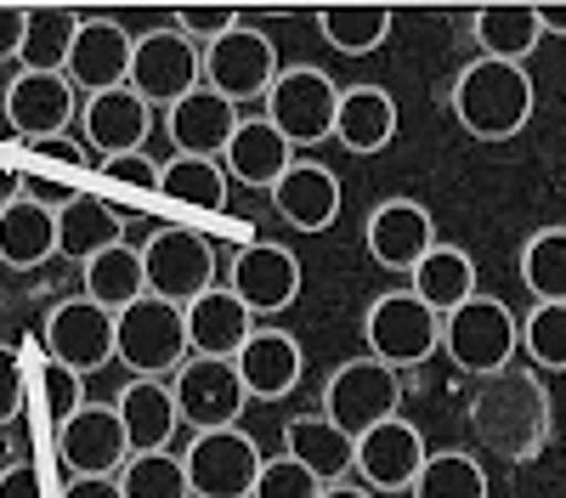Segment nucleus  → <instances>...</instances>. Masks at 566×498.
<instances>
[{
    "label": "nucleus",
    "instance_id": "nucleus-1",
    "mask_svg": "<svg viewBox=\"0 0 566 498\" xmlns=\"http://www.w3.org/2000/svg\"><path fill=\"white\" fill-rule=\"evenodd\" d=\"M470 431L488 453L510 465H527L544 453L549 442V396L527 369H499L476 380V396H470Z\"/></svg>",
    "mask_w": 566,
    "mask_h": 498
},
{
    "label": "nucleus",
    "instance_id": "nucleus-2",
    "mask_svg": "<svg viewBox=\"0 0 566 498\" xmlns=\"http://www.w3.org/2000/svg\"><path fill=\"white\" fill-rule=\"evenodd\" d=\"M448 97H453V119L464 125V136H476V142H510V136H522L533 125L538 85H533L527 63L476 57L459 68Z\"/></svg>",
    "mask_w": 566,
    "mask_h": 498
},
{
    "label": "nucleus",
    "instance_id": "nucleus-3",
    "mask_svg": "<svg viewBox=\"0 0 566 498\" xmlns=\"http://www.w3.org/2000/svg\"><path fill=\"white\" fill-rule=\"evenodd\" d=\"M193 357L187 340V306L165 300V295H136L130 306L114 311V362L142 380H170L181 362Z\"/></svg>",
    "mask_w": 566,
    "mask_h": 498
},
{
    "label": "nucleus",
    "instance_id": "nucleus-4",
    "mask_svg": "<svg viewBox=\"0 0 566 498\" xmlns=\"http://www.w3.org/2000/svg\"><path fill=\"white\" fill-rule=\"evenodd\" d=\"M442 351L459 362L470 380L482 374H499L515 362L522 351V324H515V311L493 295H470L464 306H453L442 317Z\"/></svg>",
    "mask_w": 566,
    "mask_h": 498
},
{
    "label": "nucleus",
    "instance_id": "nucleus-5",
    "mask_svg": "<svg viewBox=\"0 0 566 498\" xmlns=\"http://www.w3.org/2000/svg\"><path fill=\"white\" fill-rule=\"evenodd\" d=\"M363 340L391 369H419V362H431L442 351V311H431L413 289L374 295L363 311Z\"/></svg>",
    "mask_w": 566,
    "mask_h": 498
},
{
    "label": "nucleus",
    "instance_id": "nucleus-6",
    "mask_svg": "<svg viewBox=\"0 0 566 498\" xmlns=\"http://www.w3.org/2000/svg\"><path fill=\"white\" fill-rule=\"evenodd\" d=\"M323 414L335 420L340 431H352V436H363L368 425H380V420H391L397 407H402V369H391V362H380V357H352V362H340L335 374L323 380Z\"/></svg>",
    "mask_w": 566,
    "mask_h": 498
},
{
    "label": "nucleus",
    "instance_id": "nucleus-7",
    "mask_svg": "<svg viewBox=\"0 0 566 498\" xmlns=\"http://www.w3.org/2000/svg\"><path fill=\"white\" fill-rule=\"evenodd\" d=\"M266 119L290 136L295 148H317V142H335V114H340V85L328 80L323 68H277L272 91H266Z\"/></svg>",
    "mask_w": 566,
    "mask_h": 498
},
{
    "label": "nucleus",
    "instance_id": "nucleus-8",
    "mask_svg": "<svg viewBox=\"0 0 566 498\" xmlns=\"http://www.w3.org/2000/svg\"><path fill=\"white\" fill-rule=\"evenodd\" d=\"M181 465H187V481H193V498H250L266 453L250 431L221 425V431H193Z\"/></svg>",
    "mask_w": 566,
    "mask_h": 498
},
{
    "label": "nucleus",
    "instance_id": "nucleus-9",
    "mask_svg": "<svg viewBox=\"0 0 566 498\" xmlns=\"http://www.w3.org/2000/svg\"><path fill=\"white\" fill-rule=\"evenodd\" d=\"M142 266H148V289L176 306L199 300L221 278L216 244L205 233H193V226H154L148 244H142Z\"/></svg>",
    "mask_w": 566,
    "mask_h": 498
},
{
    "label": "nucleus",
    "instance_id": "nucleus-10",
    "mask_svg": "<svg viewBox=\"0 0 566 498\" xmlns=\"http://www.w3.org/2000/svg\"><path fill=\"white\" fill-rule=\"evenodd\" d=\"M193 85H205V45L193 34L165 23L130 45V91H142L154 108H170Z\"/></svg>",
    "mask_w": 566,
    "mask_h": 498
},
{
    "label": "nucleus",
    "instance_id": "nucleus-11",
    "mask_svg": "<svg viewBox=\"0 0 566 498\" xmlns=\"http://www.w3.org/2000/svg\"><path fill=\"white\" fill-rule=\"evenodd\" d=\"M170 391H176V407H181V425H193V431L239 425L244 407H250V385H244L232 357H187L170 374Z\"/></svg>",
    "mask_w": 566,
    "mask_h": 498
},
{
    "label": "nucleus",
    "instance_id": "nucleus-12",
    "mask_svg": "<svg viewBox=\"0 0 566 498\" xmlns=\"http://www.w3.org/2000/svg\"><path fill=\"white\" fill-rule=\"evenodd\" d=\"M0 108H7V125L34 148L45 136H69V125L80 119V85L63 68H18Z\"/></svg>",
    "mask_w": 566,
    "mask_h": 498
},
{
    "label": "nucleus",
    "instance_id": "nucleus-13",
    "mask_svg": "<svg viewBox=\"0 0 566 498\" xmlns=\"http://www.w3.org/2000/svg\"><path fill=\"white\" fill-rule=\"evenodd\" d=\"M277 80V45L272 34L250 29V23H232L221 40L205 45V85H216L221 97H232L239 108L261 103Z\"/></svg>",
    "mask_w": 566,
    "mask_h": 498
},
{
    "label": "nucleus",
    "instance_id": "nucleus-14",
    "mask_svg": "<svg viewBox=\"0 0 566 498\" xmlns=\"http://www.w3.org/2000/svg\"><path fill=\"white\" fill-rule=\"evenodd\" d=\"M130 459V436L114 402H85L57 420V465L63 476H119Z\"/></svg>",
    "mask_w": 566,
    "mask_h": 498
},
{
    "label": "nucleus",
    "instance_id": "nucleus-15",
    "mask_svg": "<svg viewBox=\"0 0 566 498\" xmlns=\"http://www.w3.org/2000/svg\"><path fill=\"white\" fill-rule=\"evenodd\" d=\"M45 357L69 362L80 374H97L114 362V311L91 295H69L45 311Z\"/></svg>",
    "mask_w": 566,
    "mask_h": 498
},
{
    "label": "nucleus",
    "instance_id": "nucleus-16",
    "mask_svg": "<svg viewBox=\"0 0 566 498\" xmlns=\"http://www.w3.org/2000/svg\"><path fill=\"white\" fill-rule=\"evenodd\" d=\"M301 284H306V266L295 261V250L283 244H244L227 266V289L239 295L255 317H277L301 300Z\"/></svg>",
    "mask_w": 566,
    "mask_h": 498
},
{
    "label": "nucleus",
    "instance_id": "nucleus-17",
    "mask_svg": "<svg viewBox=\"0 0 566 498\" xmlns=\"http://www.w3.org/2000/svg\"><path fill=\"white\" fill-rule=\"evenodd\" d=\"M363 244L368 255L380 261L386 272H413L424 255H431L442 239H437V221L419 199H386L374 204L368 221H363Z\"/></svg>",
    "mask_w": 566,
    "mask_h": 498
},
{
    "label": "nucleus",
    "instance_id": "nucleus-18",
    "mask_svg": "<svg viewBox=\"0 0 566 498\" xmlns=\"http://www.w3.org/2000/svg\"><path fill=\"white\" fill-rule=\"evenodd\" d=\"M148 130H154V103L142 97V91H130V85L91 91V97L80 103V136H85V148L97 159L142 148Z\"/></svg>",
    "mask_w": 566,
    "mask_h": 498
},
{
    "label": "nucleus",
    "instance_id": "nucleus-19",
    "mask_svg": "<svg viewBox=\"0 0 566 498\" xmlns=\"http://www.w3.org/2000/svg\"><path fill=\"white\" fill-rule=\"evenodd\" d=\"M424 459H431V453H424V436H419L402 414L368 425V431L357 436V476H363V487H374V492H408Z\"/></svg>",
    "mask_w": 566,
    "mask_h": 498
},
{
    "label": "nucleus",
    "instance_id": "nucleus-20",
    "mask_svg": "<svg viewBox=\"0 0 566 498\" xmlns=\"http://www.w3.org/2000/svg\"><path fill=\"white\" fill-rule=\"evenodd\" d=\"M239 119H244V108L232 103V97H221L216 85H193L187 97H176L165 108V130H170L176 153H205V159H221L227 153Z\"/></svg>",
    "mask_w": 566,
    "mask_h": 498
},
{
    "label": "nucleus",
    "instance_id": "nucleus-21",
    "mask_svg": "<svg viewBox=\"0 0 566 498\" xmlns=\"http://www.w3.org/2000/svg\"><path fill=\"white\" fill-rule=\"evenodd\" d=\"M130 34L114 23V18H80V34L69 45V63L63 74L85 91H114V85H130Z\"/></svg>",
    "mask_w": 566,
    "mask_h": 498
},
{
    "label": "nucleus",
    "instance_id": "nucleus-22",
    "mask_svg": "<svg viewBox=\"0 0 566 498\" xmlns=\"http://www.w3.org/2000/svg\"><path fill=\"white\" fill-rule=\"evenodd\" d=\"M272 210L290 221L295 233H328L340 215V176L317 159H295L272 188Z\"/></svg>",
    "mask_w": 566,
    "mask_h": 498
},
{
    "label": "nucleus",
    "instance_id": "nucleus-23",
    "mask_svg": "<svg viewBox=\"0 0 566 498\" xmlns=\"http://www.w3.org/2000/svg\"><path fill=\"white\" fill-rule=\"evenodd\" d=\"M221 165H227L232 181L272 193L277 181H283V170L295 165V142H290V136H283L266 114H244L239 130H232V142H227V153H221Z\"/></svg>",
    "mask_w": 566,
    "mask_h": 498
},
{
    "label": "nucleus",
    "instance_id": "nucleus-24",
    "mask_svg": "<svg viewBox=\"0 0 566 498\" xmlns=\"http://www.w3.org/2000/svg\"><path fill=\"white\" fill-rule=\"evenodd\" d=\"M255 329H261L255 311L227 284L205 289L199 300H187V340H193V357H239Z\"/></svg>",
    "mask_w": 566,
    "mask_h": 498
},
{
    "label": "nucleus",
    "instance_id": "nucleus-25",
    "mask_svg": "<svg viewBox=\"0 0 566 498\" xmlns=\"http://www.w3.org/2000/svg\"><path fill=\"white\" fill-rule=\"evenodd\" d=\"M232 362H239V374L250 385V402H283V396L301 385V374H306L301 340L283 335V329H255L250 346L232 357Z\"/></svg>",
    "mask_w": 566,
    "mask_h": 498
},
{
    "label": "nucleus",
    "instance_id": "nucleus-26",
    "mask_svg": "<svg viewBox=\"0 0 566 498\" xmlns=\"http://www.w3.org/2000/svg\"><path fill=\"white\" fill-rule=\"evenodd\" d=\"M52 255H57V210L34 193H18L0 210V261L12 272H34Z\"/></svg>",
    "mask_w": 566,
    "mask_h": 498
},
{
    "label": "nucleus",
    "instance_id": "nucleus-27",
    "mask_svg": "<svg viewBox=\"0 0 566 498\" xmlns=\"http://www.w3.org/2000/svg\"><path fill=\"white\" fill-rule=\"evenodd\" d=\"M335 142L352 153H386L397 142V103L386 85H346L335 114Z\"/></svg>",
    "mask_w": 566,
    "mask_h": 498
},
{
    "label": "nucleus",
    "instance_id": "nucleus-28",
    "mask_svg": "<svg viewBox=\"0 0 566 498\" xmlns=\"http://www.w3.org/2000/svg\"><path fill=\"white\" fill-rule=\"evenodd\" d=\"M119 420H125V436H130V453H159L170 447L176 425H181V407H176V391L170 380H142L130 374V385L119 391Z\"/></svg>",
    "mask_w": 566,
    "mask_h": 498
},
{
    "label": "nucleus",
    "instance_id": "nucleus-29",
    "mask_svg": "<svg viewBox=\"0 0 566 498\" xmlns=\"http://www.w3.org/2000/svg\"><path fill=\"white\" fill-rule=\"evenodd\" d=\"M283 447L295 453V459L328 487V481H346L357 470V436L340 431L328 414H301L283 425Z\"/></svg>",
    "mask_w": 566,
    "mask_h": 498
},
{
    "label": "nucleus",
    "instance_id": "nucleus-30",
    "mask_svg": "<svg viewBox=\"0 0 566 498\" xmlns=\"http://www.w3.org/2000/svg\"><path fill=\"white\" fill-rule=\"evenodd\" d=\"M470 34H476L482 57H504V63H527L544 45V23L533 0H493L470 18Z\"/></svg>",
    "mask_w": 566,
    "mask_h": 498
},
{
    "label": "nucleus",
    "instance_id": "nucleus-31",
    "mask_svg": "<svg viewBox=\"0 0 566 498\" xmlns=\"http://www.w3.org/2000/svg\"><path fill=\"white\" fill-rule=\"evenodd\" d=\"M119 233H125L119 210H114L108 199H97V193H69V199L57 204V255H63V261H80V266H85L97 250L125 244Z\"/></svg>",
    "mask_w": 566,
    "mask_h": 498
},
{
    "label": "nucleus",
    "instance_id": "nucleus-32",
    "mask_svg": "<svg viewBox=\"0 0 566 498\" xmlns=\"http://www.w3.org/2000/svg\"><path fill=\"white\" fill-rule=\"evenodd\" d=\"M408 289L431 306V311L448 317L453 306H464L470 295H476V261H470L459 244H437L431 255L408 272Z\"/></svg>",
    "mask_w": 566,
    "mask_h": 498
},
{
    "label": "nucleus",
    "instance_id": "nucleus-33",
    "mask_svg": "<svg viewBox=\"0 0 566 498\" xmlns=\"http://www.w3.org/2000/svg\"><path fill=\"white\" fill-rule=\"evenodd\" d=\"M227 188L232 176L221 159H205V153H176L159 165V193L170 204H187V210H227Z\"/></svg>",
    "mask_w": 566,
    "mask_h": 498
},
{
    "label": "nucleus",
    "instance_id": "nucleus-34",
    "mask_svg": "<svg viewBox=\"0 0 566 498\" xmlns=\"http://www.w3.org/2000/svg\"><path fill=\"white\" fill-rule=\"evenodd\" d=\"M85 295L97 300V306H108V311H119V306H130L136 295H148V266H142V250H130V244H108V250H97L85 261Z\"/></svg>",
    "mask_w": 566,
    "mask_h": 498
},
{
    "label": "nucleus",
    "instance_id": "nucleus-35",
    "mask_svg": "<svg viewBox=\"0 0 566 498\" xmlns=\"http://www.w3.org/2000/svg\"><path fill=\"white\" fill-rule=\"evenodd\" d=\"M317 34L335 45L340 57H374L391 34V12L368 7V0H352V7H323L317 12Z\"/></svg>",
    "mask_w": 566,
    "mask_h": 498
},
{
    "label": "nucleus",
    "instance_id": "nucleus-36",
    "mask_svg": "<svg viewBox=\"0 0 566 498\" xmlns=\"http://www.w3.org/2000/svg\"><path fill=\"white\" fill-rule=\"evenodd\" d=\"M408 498H488V470L476 465V453H431L419 465Z\"/></svg>",
    "mask_w": 566,
    "mask_h": 498
},
{
    "label": "nucleus",
    "instance_id": "nucleus-37",
    "mask_svg": "<svg viewBox=\"0 0 566 498\" xmlns=\"http://www.w3.org/2000/svg\"><path fill=\"white\" fill-rule=\"evenodd\" d=\"M119 492L125 498H193V481H187L181 453L159 447V453H130L119 465Z\"/></svg>",
    "mask_w": 566,
    "mask_h": 498
},
{
    "label": "nucleus",
    "instance_id": "nucleus-38",
    "mask_svg": "<svg viewBox=\"0 0 566 498\" xmlns=\"http://www.w3.org/2000/svg\"><path fill=\"white\" fill-rule=\"evenodd\" d=\"M74 34H80V18H74L69 7H29L18 63H23V68H63Z\"/></svg>",
    "mask_w": 566,
    "mask_h": 498
},
{
    "label": "nucleus",
    "instance_id": "nucleus-39",
    "mask_svg": "<svg viewBox=\"0 0 566 498\" xmlns=\"http://www.w3.org/2000/svg\"><path fill=\"white\" fill-rule=\"evenodd\" d=\"M522 284L533 300H566V226H544L522 244Z\"/></svg>",
    "mask_w": 566,
    "mask_h": 498
},
{
    "label": "nucleus",
    "instance_id": "nucleus-40",
    "mask_svg": "<svg viewBox=\"0 0 566 498\" xmlns=\"http://www.w3.org/2000/svg\"><path fill=\"white\" fill-rule=\"evenodd\" d=\"M522 351L533 369L566 374V300H538L522 317Z\"/></svg>",
    "mask_w": 566,
    "mask_h": 498
},
{
    "label": "nucleus",
    "instance_id": "nucleus-41",
    "mask_svg": "<svg viewBox=\"0 0 566 498\" xmlns=\"http://www.w3.org/2000/svg\"><path fill=\"white\" fill-rule=\"evenodd\" d=\"M250 498H323V481L295 459V453H277V459H266V465H261V476H255Z\"/></svg>",
    "mask_w": 566,
    "mask_h": 498
},
{
    "label": "nucleus",
    "instance_id": "nucleus-42",
    "mask_svg": "<svg viewBox=\"0 0 566 498\" xmlns=\"http://www.w3.org/2000/svg\"><path fill=\"white\" fill-rule=\"evenodd\" d=\"M40 402H45L52 420H69L74 407H85V374L69 369V362H57V357H45L40 362Z\"/></svg>",
    "mask_w": 566,
    "mask_h": 498
},
{
    "label": "nucleus",
    "instance_id": "nucleus-43",
    "mask_svg": "<svg viewBox=\"0 0 566 498\" xmlns=\"http://www.w3.org/2000/svg\"><path fill=\"white\" fill-rule=\"evenodd\" d=\"M97 170H103L108 181H125V188H136V193H159V165L142 153V148L108 153V159H97Z\"/></svg>",
    "mask_w": 566,
    "mask_h": 498
},
{
    "label": "nucleus",
    "instance_id": "nucleus-44",
    "mask_svg": "<svg viewBox=\"0 0 566 498\" xmlns=\"http://www.w3.org/2000/svg\"><path fill=\"white\" fill-rule=\"evenodd\" d=\"M23 414V351L0 346V431Z\"/></svg>",
    "mask_w": 566,
    "mask_h": 498
},
{
    "label": "nucleus",
    "instance_id": "nucleus-45",
    "mask_svg": "<svg viewBox=\"0 0 566 498\" xmlns=\"http://www.w3.org/2000/svg\"><path fill=\"white\" fill-rule=\"evenodd\" d=\"M232 23H239V12H227V7H181V12H176V29H181V34H193L199 45L221 40Z\"/></svg>",
    "mask_w": 566,
    "mask_h": 498
},
{
    "label": "nucleus",
    "instance_id": "nucleus-46",
    "mask_svg": "<svg viewBox=\"0 0 566 498\" xmlns=\"http://www.w3.org/2000/svg\"><path fill=\"white\" fill-rule=\"evenodd\" d=\"M0 498H45L40 470L34 465H7V470H0Z\"/></svg>",
    "mask_w": 566,
    "mask_h": 498
},
{
    "label": "nucleus",
    "instance_id": "nucleus-47",
    "mask_svg": "<svg viewBox=\"0 0 566 498\" xmlns=\"http://www.w3.org/2000/svg\"><path fill=\"white\" fill-rule=\"evenodd\" d=\"M23 23H29L23 7H0V63H18V52H23Z\"/></svg>",
    "mask_w": 566,
    "mask_h": 498
},
{
    "label": "nucleus",
    "instance_id": "nucleus-48",
    "mask_svg": "<svg viewBox=\"0 0 566 498\" xmlns=\"http://www.w3.org/2000/svg\"><path fill=\"white\" fill-rule=\"evenodd\" d=\"M63 498H125V492H119V476H69Z\"/></svg>",
    "mask_w": 566,
    "mask_h": 498
},
{
    "label": "nucleus",
    "instance_id": "nucleus-49",
    "mask_svg": "<svg viewBox=\"0 0 566 498\" xmlns=\"http://www.w3.org/2000/svg\"><path fill=\"white\" fill-rule=\"evenodd\" d=\"M34 153H45V159H69V165H80L85 153H80V142H69V136H45V142H34Z\"/></svg>",
    "mask_w": 566,
    "mask_h": 498
},
{
    "label": "nucleus",
    "instance_id": "nucleus-50",
    "mask_svg": "<svg viewBox=\"0 0 566 498\" xmlns=\"http://www.w3.org/2000/svg\"><path fill=\"white\" fill-rule=\"evenodd\" d=\"M18 193H23V188H18V170H12V159H7V153H0V210H7Z\"/></svg>",
    "mask_w": 566,
    "mask_h": 498
},
{
    "label": "nucleus",
    "instance_id": "nucleus-51",
    "mask_svg": "<svg viewBox=\"0 0 566 498\" xmlns=\"http://www.w3.org/2000/svg\"><path fill=\"white\" fill-rule=\"evenodd\" d=\"M538 23H544V34H566V0H549V7H538Z\"/></svg>",
    "mask_w": 566,
    "mask_h": 498
},
{
    "label": "nucleus",
    "instance_id": "nucleus-52",
    "mask_svg": "<svg viewBox=\"0 0 566 498\" xmlns=\"http://www.w3.org/2000/svg\"><path fill=\"white\" fill-rule=\"evenodd\" d=\"M323 498H374V487H352V481H328Z\"/></svg>",
    "mask_w": 566,
    "mask_h": 498
}]
</instances>
